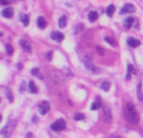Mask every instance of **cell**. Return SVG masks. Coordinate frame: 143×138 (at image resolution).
<instances>
[{
    "mask_svg": "<svg viewBox=\"0 0 143 138\" xmlns=\"http://www.w3.org/2000/svg\"><path fill=\"white\" fill-rule=\"evenodd\" d=\"M36 25H38L40 29H45V27H47V20L44 19L43 16H39V18L36 19Z\"/></svg>",
    "mask_w": 143,
    "mask_h": 138,
    "instance_id": "obj_10",
    "label": "cell"
},
{
    "mask_svg": "<svg viewBox=\"0 0 143 138\" xmlns=\"http://www.w3.org/2000/svg\"><path fill=\"white\" fill-rule=\"evenodd\" d=\"M97 51L99 53L100 55H103V54H104V49H103V48H100V47H97Z\"/></svg>",
    "mask_w": 143,
    "mask_h": 138,
    "instance_id": "obj_28",
    "label": "cell"
},
{
    "mask_svg": "<svg viewBox=\"0 0 143 138\" xmlns=\"http://www.w3.org/2000/svg\"><path fill=\"white\" fill-rule=\"evenodd\" d=\"M14 127H15V121H10V123H9V124H6V127L1 129V133H3V134H6V133H10V132H9V131H11V129H13Z\"/></svg>",
    "mask_w": 143,
    "mask_h": 138,
    "instance_id": "obj_9",
    "label": "cell"
},
{
    "mask_svg": "<svg viewBox=\"0 0 143 138\" xmlns=\"http://www.w3.org/2000/svg\"><path fill=\"white\" fill-rule=\"evenodd\" d=\"M49 109H50L49 102H47V101H43V102L40 103V106H39V112H40L42 114H47V113L49 112Z\"/></svg>",
    "mask_w": 143,
    "mask_h": 138,
    "instance_id": "obj_4",
    "label": "cell"
},
{
    "mask_svg": "<svg viewBox=\"0 0 143 138\" xmlns=\"http://www.w3.org/2000/svg\"><path fill=\"white\" fill-rule=\"evenodd\" d=\"M6 97H9V101H10V102H13V95H11V90H10V89L6 90Z\"/></svg>",
    "mask_w": 143,
    "mask_h": 138,
    "instance_id": "obj_27",
    "label": "cell"
},
{
    "mask_svg": "<svg viewBox=\"0 0 143 138\" xmlns=\"http://www.w3.org/2000/svg\"><path fill=\"white\" fill-rule=\"evenodd\" d=\"M0 101H1V99H0Z\"/></svg>",
    "mask_w": 143,
    "mask_h": 138,
    "instance_id": "obj_35",
    "label": "cell"
},
{
    "mask_svg": "<svg viewBox=\"0 0 143 138\" xmlns=\"http://www.w3.org/2000/svg\"><path fill=\"white\" fill-rule=\"evenodd\" d=\"M100 88H102L103 90H108V89L110 88V83H109V82H103V83L100 84Z\"/></svg>",
    "mask_w": 143,
    "mask_h": 138,
    "instance_id": "obj_22",
    "label": "cell"
},
{
    "mask_svg": "<svg viewBox=\"0 0 143 138\" xmlns=\"http://www.w3.org/2000/svg\"><path fill=\"white\" fill-rule=\"evenodd\" d=\"M124 117H126V119L128 121L129 123H133V124L138 123V121H139V116H138V112L136 110V107H134L132 103H128V104L126 106V109H124Z\"/></svg>",
    "mask_w": 143,
    "mask_h": 138,
    "instance_id": "obj_1",
    "label": "cell"
},
{
    "mask_svg": "<svg viewBox=\"0 0 143 138\" xmlns=\"http://www.w3.org/2000/svg\"><path fill=\"white\" fill-rule=\"evenodd\" d=\"M1 35H3V34H1V33H0V36H1Z\"/></svg>",
    "mask_w": 143,
    "mask_h": 138,
    "instance_id": "obj_34",
    "label": "cell"
},
{
    "mask_svg": "<svg viewBox=\"0 0 143 138\" xmlns=\"http://www.w3.org/2000/svg\"><path fill=\"white\" fill-rule=\"evenodd\" d=\"M103 118L106 122H110L112 121V114H110V109L109 108H104V113H103Z\"/></svg>",
    "mask_w": 143,
    "mask_h": 138,
    "instance_id": "obj_11",
    "label": "cell"
},
{
    "mask_svg": "<svg viewBox=\"0 0 143 138\" xmlns=\"http://www.w3.org/2000/svg\"><path fill=\"white\" fill-rule=\"evenodd\" d=\"M28 86H29V89H30V92H31V93H38V88H36L35 83H34L33 80H29Z\"/></svg>",
    "mask_w": 143,
    "mask_h": 138,
    "instance_id": "obj_13",
    "label": "cell"
},
{
    "mask_svg": "<svg viewBox=\"0 0 143 138\" xmlns=\"http://www.w3.org/2000/svg\"><path fill=\"white\" fill-rule=\"evenodd\" d=\"M31 74L35 75V77H39L40 79H43V75H42V73H40V70H39L38 68H33V69H31Z\"/></svg>",
    "mask_w": 143,
    "mask_h": 138,
    "instance_id": "obj_17",
    "label": "cell"
},
{
    "mask_svg": "<svg viewBox=\"0 0 143 138\" xmlns=\"http://www.w3.org/2000/svg\"><path fill=\"white\" fill-rule=\"evenodd\" d=\"M0 121H1V114H0Z\"/></svg>",
    "mask_w": 143,
    "mask_h": 138,
    "instance_id": "obj_33",
    "label": "cell"
},
{
    "mask_svg": "<svg viewBox=\"0 0 143 138\" xmlns=\"http://www.w3.org/2000/svg\"><path fill=\"white\" fill-rule=\"evenodd\" d=\"M50 36H51V39L55 40V42H63V40H64V35H63L60 31H53Z\"/></svg>",
    "mask_w": 143,
    "mask_h": 138,
    "instance_id": "obj_6",
    "label": "cell"
},
{
    "mask_svg": "<svg viewBox=\"0 0 143 138\" xmlns=\"http://www.w3.org/2000/svg\"><path fill=\"white\" fill-rule=\"evenodd\" d=\"M20 47H22L24 51H27V53H30L31 51V45L29 43L28 40H25V39H22L20 40Z\"/></svg>",
    "mask_w": 143,
    "mask_h": 138,
    "instance_id": "obj_7",
    "label": "cell"
},
{
    "mask_svg": "<svg viewBox=\"0 0 143 138\" xmlns=\"http://www.w3.org/2000/svg\"><path fill=\"white\" fill-rule=\"evenodd\" d=\"M51 54H53V53H51V51H49V53H48V54L45 55V57H47V59H48V60H50V59H51Z\"/></svg>",
    "mask_w": 143,
    "mask_h": 138,
    "instance_id": "obj_30",
    "label": "cell"
},
{
    "mask_svg": "<svg viewBox=\"0 0 143 138\" xmlns=\"http://www.w3.org/2000/svg\"><path fill=\"white\" fill-rule=\"evenodd\" d=\"M20 20H22V23H23V25H24V27L29 25V16L27 14H20Z\"/></svg>",
    "mask_w": 143,
    "mask_h": 138,
    "instance_id": "obj_15",
    "label": "cell"
},
{
    "mask_svg": "<svg viewBox=\"0 0 143 138\" xmlns=\"http://www.w3.org/2000/svg\"><path fill=\"white\" fill-rule=\"evenodd\" d=\"M88 19H89V22H95L98 19V13L97 11H90L88 14Z\"/></svg>",
    "mask_w": 143,
    "mask_h": 138,
    "instance_id": "obj_14",
    "label": "cell"
},
{
    "mask_svg": "<svg viewBox=\"0 0 143 138\" xmlns=\"http://www.w3.org/2000/svg\"><path fill=\"white\" fill-rule=\"evenodd\" d=\"M131 75H132V74H129V73H128V74L126 75V79H127V80H129V79H131Z\"/></svg>",
    "mask_w": 143,
    "mask_h": 138,
    "instance_id": "obj_32",
    "label": "cell"
},
{
    "mask_svg": "<svg viewBox=\"0 0 143 138\" xmlns=\"http://www.w3.org/2000/svg\"><path fill=\"white\" fill-rule=\"evenodd\" d=\"M0 4H1V5H9L10 1H9V0H0Z\"/></svg>",
    "mask_w": 143,
    "mask_h": 138,
    "instance_id": "obj_29",
    "label": "cell"
},
{
    "mask_svg": "<svg viewBox=\"0 0 143 138\" xmlns=\"http://www.w3.org/2000/svg\"><path fill=\"white\" fill-rule=\"evenodd\" d=\"M114 10H115L114 5H109V6L107 8V15L108 16H112V15L114 14Z\"/></svg>",
    "mask_w": 143,
    "mask_h": 138,
    "instance_id": "obj_18",
    "label": "cell"
},
{
    "mask_svg": "<svg viewBox=\"0 0 143 138\" xmlns=\"http://www.w3.org/2000/svg\"><path fill=\"white\" fill-rule=\"evenodd\" d=\"M65 126H67V123H65L64 119H58V121H55V122L51 124L50 127H51V129H53V131L59 132V131L65 129Z\"/></svg>",
    "mask_w": 143,
    "mask_h": 138,
    "instance_id": "obj_2",
    "label": "cell"
},
{
    "mask_svg": "<svg viewBox=\"0 0 143 138\" xmlns=\"http://www.w3.org/2000/svg\"><path fill=\"white\" fill-rule=\"evenodd\" d=\"M84 118H86V117H84L83 113H75V114H74V119H75V121H83Z\"/></svg>",
    "mask_w": 143,
    "mask_h": 138,
    "instance_id": "obj_23",
    "label": "cell"
},
{
    "mask_svg": "<svg viewBox=\"0 0 143 138\" xmlns=\"http://www.w3.org/2000/svg\"><path fill=\"white\" fill-rule=\"evenodd\" d=\"M65 25H67V18H65V16H62V18L59 19V27H60V28H65Z\"/></svg>",
    "mask_w": 143,
    "mask_h": 138,
    "instance_id": "obj_21",
    "label": "cell"
},
{
    "mask_svg": "<svg viewBox=\"0 0 143 138\" xmlns=\"http://www.w3.org/2000/svg\"><path fill=\"white\" fill-rule=\"evenodd\" d=\"M106 42H107V43H109L110 45H113V47H115V45H117V43L114 42V39H112V38H109V36H106Z\"/></svg>",
    "mask_w": 143,
    "mask_h": 138,
    "instance_id": "obj_25",
    "label": "cell"
},
{
    "mask_svg": "<svg viewBox=\"0 0 143 138\" xmlns=\"http://www.w3.org/2000/svg\"><path fill=\"white\" fill-rule=\"evenodd\" d=\"M80 29H83V25H82V24H80L79 27H77V29H75V30H77V33H78V31H79Z\"/></svg>",
    "mask_w": 143,
    "mask_h": 138,
    "instance_id": "obj_31",
    "label": "cell"
},
{
    "mask_svg": "<svg viewBox=\"0 0 143 138\" xmlns=\"http://www.w3.org/2000/svg\"><path fill=\"white\" fill-rule=\"evenodd\" d=\"M6 53L9 55H13V53H14V49H13V47L10 44H6Z\"/></svg>",
    "mask_w": 143,
    "mask_h": 138,
    "instance_id": "obj_24",
    "label": "cell"
},
{
    "mask_svg": "<svg viewBox=\"0 0 143 138\" xmlns=\"http://www.w3.org/2000/svg\"><path fill=\"white\" fill-rule=\"evenodd\" d=\"M100 104H102V103H100V98H97V99H95V102L92 104V109H93V110L98 109L100 107Z\"/></svg>",
    "mask_w": 143,
    "mask_h": 138,
    "instance_id": "obj_19",
    "label": "cell"
},
{
    "mask_svg": "<svg viewBox=\"0 0 143 138\" xmlns=\"http://www.w3.org/2000/svg\"><path fill=\"white\" fill-rule=\"evenodd\" d=\"M134 10H136V8H134V5H133V4H126L122 8L121 14H127V13H133Z\"/></svg>",
    "mask_w": 143,
    "mask_h": 138,
    "instance_id": "obj_5",
    "label": "cell"
},
{
    "mask_svg": "<svg viewBox=\"0 0 143 138\" xmlns=\"http://www.w3.org/2000/svg\"><path fill=\"white\" fill-rule=\"evenodd\" d=\"M13 15H14V10L11 8H5L3 10V16L5 18H13Z\"/></svg>",
    "mask_w": 143,
    "mask_h": 138,
    "instance_id": "obj_12",
    "label": "cell"
},
{
    "mask_svg": "<svg viewBox=\"0 0 143 138\" xmlns=\"http://www.w3.org/2000/svg\"><path fill=\"white\" fill-rule=\"evenodd\" d=\"M137 95H138V99H139V101H143L142 86H141V84H138V88H137Z\"/></svg>",
    "mask_w": 143,
    "mask_h": 138,
    "instance_id": "obj_20",
    "label": "cell"
},
{
    "mask_svg": "<svg viewBox=\"0 0 143 138\" xmlns=\"http://www.w3.org/2000/svg\"><path fill=\"white\" fill-rule=\"evenodd\" d=\"M127 43H128V45L132 47V48H137V47L141 45V42H139L138 39H134V38H128Z\"/></svg>",
    "mask_w": 143,
    "mask_h": 138,
    "instance_id": "obj_8",
    "label": "cell"
},
{
    "mask_svg": "<svg viewBox=\"0 0 143 138\" xmlns=\"http://www.w3.org/2000/svg\"><path fill=\"white\" fill-rule=\"evenodd\" d=\"M84 64H86V67L88 68V69H89V70H90V72H93V73H100V69L94 65L92 60H89V59H86Z\"/></svg>",
    "mask_w": 143,
    "mask_h": 138,
    "instance_id": "obj_3",
    "label": "cell"
},
{
    "mask_svg": "<svg viewBox=\"0 0 143 138\" xmlns=\"http://www.w3.org/2000/svg\"><path fill=\"white\" fill-rule=\"evenodd\" d=\"M127 70H128L129 74H134V73H136V70H134V68H133V65H132V64H128V67H127Z\"/></svg>",
    "mask_w": 143,
    "mask_h": 138,
    "instance_id": "obj_26",
    "label": "cell"
},
{
    "mask_svg": "<svg viewBox=\"0 0 143 138\" xmlns=\"http://www.w3.org/2000/svg\"><path fill=\"white\" fill-rule=\"evenodd\" d=\"M133 23H134V19H133V18L126 19V20H124V27H126V29H129V28L133 25Z\"/></svg>",
    "mask_w": 143,
    "mask_h": 138,
    "instance_id": "obj_16",
    "label": "cell"
}]
</instances>
